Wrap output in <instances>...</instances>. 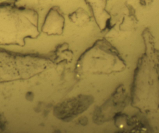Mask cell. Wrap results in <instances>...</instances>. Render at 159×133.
<instances>
[{"label": "cell", "instance_id": "5", "mask_svg": "<svg viewBox=\"0 0 159 133\" xmlns=\"http://www.w3.org/2000/svg\"><path fill=\"white\" fill-rule=\"evenodd\" d=\"M91 11L94 20L101 31L109 27L111 17L106 9L107 0H84Z\"/></svg>", "mask_w": 159, "mask_h": 133}, {"label": "cell", "instance_id": "4", "mask_svg": "<svg viewBox=\"0 0 159 133\" xmlns=\"http://www.w3.org/2000/svg\"><path fill=\"white\" fill-rule=\"evenodd\" d=\"M119 88L102 105L96 109L93 115V121L97 124H102L110 121L116 115L120 101V94L122 89Z\"/></svg>", "mask_w": 159, "mask_h": 133}, {"label": "cell", "instance_id": "3", "mask_svg": "<svg viewBox=\"0 0 159 133\" xmlns=\"http://www.w3.org/2000/svg\"><path fill=\"white\" fill-rule=\"evenodd\" d=\"M65 17L60 8L53 6L49 9L45 18L42 31L48 36H60L64 31Z\"/></svg>", "mask_w": 159, "mask_h": 133}, {"label": "cell", "instance_id": "6", "mask_svg": "<svg viewBox=\"0 0 159 133\" xmlns=\"http://www.w3.org/2000/svg\"><path fill=\"white\" fill-rule=\"evenodd\" d=\"M71 21L77 24H84L89 21L90 17L88 12L82 8L76 9L69 16Z\"/></svg>", "mask_w": 159, "mask_h": 133}, {"label": "cell", "instance_id": "2", "mask_svg": "<svg viewBox=\"0 0 159 133\" xmlns=\"http://www.w3.org/2000/svg\"><path fill=\"white\" fill-rule=\"evenodd\" d=\"M93 97L90 95H80L67 99L54 107V115L57 118L69 121L87 110L93 102Z\"/></svg>", "mask_w": 159, "mask_h": 133}, {"label": "cell", "instance_id": "1", "mask_svg": "<svg viewBox=\"0 0 159 133\" xmlns=\"http://www.w3.org/2000/svg\"><path fill=\"white\" fill-rule=\"evenodd\" d=\"M124 66L116 49L106 39H101L80 56L76 73L80 75L108 74L121 71Z\"/></svg>", "mask_w": 159, "mask_h": 133}]
</instances>
